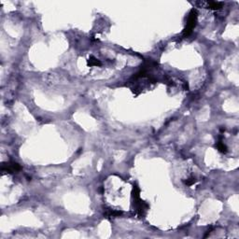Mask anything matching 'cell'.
Segmentation results:
<instances>
[{"label":"cell","instance_id":"1","mask_svg":"<svg viewBox=\"0 0 239 239\" xmlns=\"http://www.w3.org/2000/svg\"><path fill=\"white\" fill-rule=\"evenodd\" d=\"M196 21H197V11L194 9L191 10V12L189 14L188 21H187V25L185 27L184 31H183V37H189L192 34V32L193 28L196 25Z\"/></svg>","mask_w":239,"mask_h":239},{"label":"cell","instance_id":"2","mask_svg":"<svg viewBox=\"0 0 239 239\" xmlns=\"http://www.w3.org/2000/svg\"><path fill=\"white\" fill-rule=\"evenodd\" d=\"M21 170V166L17 163H9L2 165V171L7 173H14Z\"/></svg>","mask_w":239,"mask_h":239},{"label":"cell","instance_id":"3","mask_svg":"<svg viewBox=\"0 0 239 239\" xmlns=\"http://www.w3.org/2000/svg\"><path fill=\"white\" fill-rule=\"evenodd\" d=\"M206 5H208V9L212 10H218L222 8V3L221 2H208Z\"/></svg>","mask_w":239,"mask_h":239},{"label":"cell","instance_id":"4","mask_svg":"<svg viewBox=\"0 0 239 239\" xmlns=\"http://www.w3.org/2000/svg\"><path fill=\"white\" fill-rule=\"evenodd\" d=\"M101 65H102L101 62L94 56H91L90 59L88 60V66H100Z\"/></svg>","mask_w":239,"mask_h":239},{"label":"cell","instance_id":"5","mask_svg":"<svg viewBox=\"0 0 239 239\" xmlns=\"http://www.w3.org/2000/svg\"><path fill=\"white\" fill-rule=\"evenodd\" d=\"M105 214L107 217H118V216H121L122 212L121 211L114 210V209H107Z\"/></svg>","mask_w":239,"mask_h":239},{"label":"cell","instance_id":"6","mask_svg":"<svg viewBox=\"0 0 239 239\" xmlns=\"http://www.w3.org/2000/svg\"><path fill=\"white\" fill-rule=\"evenodd\" d=\"M216 146H217L218 150L220 151V152H221V153H226L227 152V147H226V145L221 140L218 141Z\"/></svg>","mask_w":239,"mask_h":239},{"label":"cell","instance_id":"7","mask_svg":"<svg viewBox=\"0 0 239 239\" xmlns=\"http://www.w3.org/2000/svg\"><path fill=\"white\" fill-rule=\"evenodd\" d=\"M195 182H196V179H195V178H193V177H191L187 179V180H184V183L187 186H192Z\"/></svg>","mask_w":239,"mask_h":239}]
</instances>
